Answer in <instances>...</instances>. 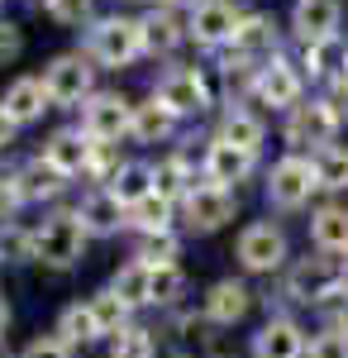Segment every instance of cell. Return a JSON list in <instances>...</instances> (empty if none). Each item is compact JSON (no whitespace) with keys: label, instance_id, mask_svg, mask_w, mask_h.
Returning a JSON list of instances; mask_svg holds the SVG:
<instances>
[{"label":"cell","instance_id":"24","mask_svg":"<svg viewBox=\"0 0 348 358\" xmlns=\"http://www.w3.org/2000/svg\"><path fill=\"white\" fill-rule=\"evenodd\" d=\"M91 310H96V325H101V334H106V339L124 334V330H129V315H134V306L124 301L115 287H101V292L91 296Z\"/></svg>","mask_w":348,"mask_h":358},{"label":"cell","instance_id":"41","mask_svg":"<svg viewBox=\"0 0 348 358\" xmlns=\"http://www.w3.org/2000/svg\"><path fill=\"white\" fill-rule=\"evenodd\" d=\"M20 48H24L20 29L10 24V20H0V67H5V62H15V57H20Z\"/></svg>","mask_w":348,"mask_h":358},{"label":"cell","instance_id":"5","mask_svg":"<svg viewBox=\"0 0 348 358\" xmlns=\"http://www.w3.org/2000/svg\"><path fill=\"white\" fill-rule=\"evenodd\" d=\"M234 215H239V196L224 192V187L201 182V187H191L182 196V220H187L191 234H215V229H224Z\"/></svg>","mask_w":348,"mask_h":358},{"label":"cell","instance_id":"37","mask_svg":"<svg viewBox=\"0 0 348 358\" xmlns=\"http://www.w3.org/2000/svg\"><path fill=\"white\" fill-rule=\"evenodd\" d=\"M334 57H339V38H324V43H305V72L310 77H334ZM344 62V57H339Z\"/></svg>","mask_w":348,"mask_h":358},{"label":"cell","instance_id":"47","mask_svg":"<svg viewBox=\"0 0 348 358\" xmlns=\"http://www.w3.org/2000/svg\"><path fill=\"white\" fill-rule=\"evenodd\" d=\"M162 5H182V0H162ZM191 5H196V0H191Z\"/></svg>","mask_w":348,"mask_h":358},{"label":"cell","instance_id":"23","mask_svg":"<svg viewBox=\"0 0 348 358\" xmlns=\"http://www.w3.org/2000/svg\"><path fill=\"white\" fill-rule=\"evenodd\" d=\"M57 334H62L72 349H86V344H96V339H106V334H101V325H96V310H91V301L62 306V315H57Z\"/></svg>","mask_w":348,"mask_h":358},{"label":"cell","instance_id":"39","mask_svg":"<svg viewBox=\"0 0 348 358\" xmlns=\"http://www.w3.org/2000/svg\"><path fill=\"white\" fill-rule=\"evenodd\" d=\"M20 358H72V344L62 339V334H38V339H29L24 349H20Z\"/></svg>","mask_w":348,"mask_h":358},{"label":"cell","instance_id":"8","mask_svg":"<svg viewBox=\"0 0 348 358\" xmlns=\"http://www.w3.org/2000/svg\"><path fill=\"white\" fill-rule=\"evenodd\" d=\"M334 129H339V110L329 101H300L291 115H287V143L296 153L300 148H329L334 143Z\"/></svg>","mask_w":348,"mask_h":358},{"label":"cell","instance_id":"31","mask_svg":"<svg viewBox=\"0 0 348 358\" xmlns=\"http://www.w3.org/2000/svg\"><path fill=\"white\" fill-rule=\"evenodd\" d=\"M172 206L177 201H167V196H143L138 206H129V229L138 234H158V229H172Z\"/></svg>","mask_w":348,"mask_h":358},{"label":"cell","instance_id":"14","mask_svg":"<svg viewBox=\"0 0 348 358\" xmlns=\"http://www.w3.org/2000/svg\"><path fill=\"white\" fill-rule=\"evenodd\" d=\"M77 220L86 224V234H96V239H110V234H119V229L129 224V206H124L119 196L110 192V187H96V192L81 196Z\"/></svg>","mask_w":348,"mask_h":358},{"label":"cell","instance_id":"35","mask_svg":"<svg viewBox=\"0 0 348 358\" xmlns=\"http://www.w3.org/2000/svg\"><path fill=\"white\" fill-rule=\"evenodd\" d=\"M177 253H182V239L172 229L138 234V244H134V258H143V263H177Z\"/></svg>","mask_w":348,"mask_h":358},{"label":"cell","instance_id":"25","mask_svg":"<svg viewBox=\"0 0 348 358\" xmlns=\"http://www.w3.org/2000/svg\"><path fill=\"white\" fill-rule=\"evenodd\" d=\"M138 29H143V53H172L187 34H182V24L172 20V10H153V15H143L138 20Z\"/></svg>","mask_w":348,"mask_h":358},{"label":"cell","instance_id":"6","mask_svg":"<svg viewBox=\"0 0 348 358\" xmlns=\"http://www.w3.org/2000/svg\"><path fill=\"white\" fill-rule=\"evenodd\" d=\"M138 53H143V29H138V20L106 15L101 24L91 29V57H96V62H106V67H129Z\"/></svg>","mask_w":348,"mask_h":358},{"label":"cell","instance_id":"11","mask_svg":"<svg viewBox=\"0 0 348 358\" xmlns=\"http://www.w3.org/2000/svg\"><path fill=\"white\" fill-rule=\"evenodd\" d=\"M153 96H158L172 115H205L210 110V86H205V77H201L196 67H172L158 82Z\"/></svg>","mask_w":348,"mask_h":358},{"label":"cell","instance_id":"29","mask_svg":"<svg viewBox=\"0 0 348 358\" xmlns=\"http://www.w3.org/2000/svg\"><path fill=\"white\" fill-rule=\"evenodd\" d=\"M110 192L124 206H138L143 196H153V167L148 163H119V172L110 177Z\"/></svg>","mask_w":348,"mask_h":358},{"label":"cell","instance_id":"10","mask_svg":"<svg viewBox=\"0 0 348 358\" xmlns=\"http://www.w3.org/2000/svg\"><path fill=\"white\" fill-rule=\"evenodd\" d=\"M243 15L229 5V0H196L191 5V24L187 34L201 43V48H219V43H234Z\"/></svg>","mask_w":348,"mask_h":358},{"label":"cell","instance_id":"32","mask_svg":"<svg viewBox=\"0 0 348 358\" xmlns=\"http://www.w3.org/2000/svg\"><path fill=\"white\" fill-rule=\"evenodd\" d=\"M191 187H196V177L187 172V158H177V153H172V158H162V163L153 167V192L167 196V201H182Z\"/></svg>","mask_w":348,"mask_h":358},{"label":"cell","instance_id":"33","mask_svg":"<svg viewBox=\"0 0 348 358\" xmlns=\"http://www.w3.org/2000/svg\"><path fill=\"white\" fill-rule=\"evenodd\" d=\"M182 296H187L182 263H153V296H148V306H177Z\"/></svg>","mask_w":348,"mask_h":358},{"label":"cell","instance_id":"9","mask_svg":"<svg viewBox=\"0 0 348 358\" xmlns=\"http://www.w3.org/2000/svg\"><path fill=\"white\" fill-rule=\"evenodd\" d=\"M91 77H96L91 57H81V53L53 57V62H48V72H43L48 101H53V106H77V101H91Z\"/></svg>","mask_w":348,"mask_h":358},{"label":"cell","instance_id":"46","mask_svg":"<svg viewBox=\"0 0 348 358\" xmlns=\"http://www.w3.org/2000/svg\"><path fill=\"white\" fill-rule=\"evenodd\" d=\"M344 77H348V48H344Z\"/></svg>","mask_w":348,"mask_h":358},{"label":"cell","instance_id":"4","mask_svg":"<svg viewBox=\"0 0 348 358\" xmlns=\"http://www.w3.org/2000/svg\"><path fill=\"white\" fill-rule=\"evenodd\" d=\"M320 192V177H315V163L300 158V153H287L277 158L268 172V201L277 210H300L310 196Z\"/></svg>","mask_w":348,"mask_h":358},{"label":"cell","instance_id":"17","mask_svg":"<svg viewBox=\"0 0 348 358\" xmlns=\"http://www.w3.org/2000/svg\"><path fill=\"white\" fill-rule=\"evenodd\" d=\"M310 334L300 330V320L291 315H272L263 330L253 334V358H305Z\"/></svg>","mask_w":348,"mask_h":358},{"label":"cell","instance_id":"15","mask_svg":"<svg viewBox=\"0 0 348 358\" xmlns=\"http://www.w3.org/2000/svg\"><path fill=\"white\" fill-rule=\"evenodd\" d=\"M339 24H344V5L339 0H296L291 5V29L300 43L339 38Z\"/></svg>","mask_w":348,"mask_h":358},{"label":"cell","instance_id":"43","mask_svg":"<svg viewBox=\"0 0 348 358\" xmlns=\"http://www.w3.org/2000/svg\"><path fill=\"white\" fill-rule=\"evenodd\" d=\"M15 129H20V124H15V120L5 115V106H0V143H10V138H15Z\"/></svg>","mask_w":348,"mask_h":358},{"label":"cell","instance_id":"2","mask_svg":"<svg viewBox=\"0 0 348 358\" xmlns=\"http://www.w3.org/2000/svg\"><path fill=\"white\" fill-rule=\"evenodd\" d=\"M86 224L77 220V210H57L53 220H43L34 229V263L53 268V273H67L86 258Z\"/></svg>","mask_w":348,"mask_h":358},{"label":"cell","instance_id":"30","mask_svg":"<svg viewBox=\"0 0 348 358\" xmlns=\"http://www.w3.org/2000/svg\"><path fill=\"white\" fill-rule=\"evenodd\" d=\"M310 163H315V177H320V192H348V143H329Z\"/></svg>","mask_w":348,"mask_h":358},{"label":"cell","instance_id":"13","mask_svg":"<svg viewBox=\"0 0 348 358\" xmlns=\"http://www.w3.org/2000/svg\"><path fill=\"white\" fill-rule=\"evenodd\" d=\"M248 310H253V292H248V282H239V277H219L210 292H205V306H201V315L210 320L215 330L239 325Z\"/></svg>","mask_w":348,"mask_h":358},{"label":"cell","instance_id":"20","mask_svg":"<svg viewBox=\"0 0 348 358\" xmlns=\"http://www.w3.org/2000/svg\"><path fill=\"white\" fill-rule=\"evenodd\" d=\"M310 244L320 253H329V258H344L348 253V206L329 201V206H320L310 215Z\"/></svg>","mask_w":348,"mask_h":358},{"label":"cell","instance_id":"49","mask_svg":"<svg viewBox=\"0 0 348 358\" xmlns=\"http://www.w3.org/2000/svg\"><path fill=\"white\" fill-rule=\"evenodd\" d=\"M210 358H229V354H210Z\"/></svg>","mask_w":348,"mask_h":358},{"label":"cell","instance_id":"48","mask_svg":"<svg viewBox=\"0 0 348 358\" xmlns=\"http://www.w3.org/2000/svg\"><path fill=\"white\" fill-rule=\"evenodd\" d=\"M167 358H187V354H167Z\"/></svg>","mask_w":348,"mask_h":358},{"label":"cell","instance_id":"16","mask_svg":"<svg viewBox=\"0 0 348 358\" xmlns=\"http://www.w3.org/2000/svg\"><path fill=\"white\" fill-rule=\"evenodd\" d=\"M277 57V24H272L268 15H243L239 34H234V43H229V62H243V67H263Z\"/></svg>","mask_w":348,"mask_h":358},{"label":"cell","instance_id":"7","mask_svg":"<svg viewBox=\"0 0 348 358\" xmlns=\"http://www.w3.org/2000/svg\"><path fill=\"white\" fill-rule=\"evenodd\" d=\"M81 134L96 138V143H115L119 134H134V106H129L119 91L91 96L86 110H81Z\"/></svg>","mask_w":348,"mask_h":358},{"label":"cell","instance_id":"27","mask_svg":"<svg viewBox=\"0 0 348 358\" xmlns=\"http://www.w3.org/2000/svg\"><path fill=\"white\" fill-rule=\"evenodd\" d=\"M172 124H177V115L167 110L158 96L143 101V106H134V138L138 143H162V138L172 134Z\"/></svg>","mask_w":348,"mask_h":358},{"label":"cell","instance_id":"19","mask_svg":"<svg viewBox=\"0 0 348 358\" xmlns=\"http://www.w3.org/2000/svg\"><path fill=\"white\" fill-rule=\"evenodd\" d=\"M253 158L258 153H243V148H234V143H224V138H215L210 148H205V182L210 187H224V192H234L243 177L253 172Z\"/></svg>","mask_w":348,"mask_h":358},{"label":"cell","instance_id":"38","mask_svg":"<svg viewBox=\"0 0 348 358\" xmlns=\"http://www.w3.org/2000/svg\"><path fill=\"white\" fill-rule=\"evenodd\" d=\"M305 358H348V334L324 325L320 334H310V349H305Z\"/></svg>","mask_w":348,"mask_h":358},{"label":"cell","instance_id":"18","mask_svg":"<svg viewBox=\"0 0 348 358\" xmlns=\"http://www.w3.org/2000/svg\"><path fill=\"white\" fill-rule=\"evenodd\" d=\"M91 158H96V138H86L81 129H57L43 143V163H53L62 177H86Z\"/></svg>","mask_w":348,"mask_h":358},{"label":"cell","instance_id":"12","mask_svg":"<svg viewBox=\"0 0 348 358\" xmlns=\"http://www.w3.org/2000/svg\"><path fill=\"white\" fill-rule=\"evenodd\" d=\"M253 96L272 106V110H296L300 106V72H296L287 57H272L253 72Z\"/></svg>","mask_w":348,"mask_h":358},{"label":"cell","instance_id":"45","mask_svg":"<svg viewBox=\"0 0 348 358\" xmlns=\"http://www.w3.org/2000/svg\"><path fill=\"white\" fill-rule=\"evenodd\" d=\"M339 263H344V277H348V253H344V258H339Z\"/></svg>","mask_w":348,"mask_h":358},{"label":"cell","instance_id":"28","mask_svg":"<svg viewBox=\"0 0 348 358\" xmlns=\"http://www.w3.org/2000/svg\"><path fill=\"white\" fill-rule=\"evenodd\" d=\"M215 138L234 143V148H243V153H258V148H263V120H258V115H248V110H229Z\"/></svg>","mask_w":348,"mask_h":358},{"label":"cell","instance_id":"34","mask_svg":"<svg viewBox=\"0 0 348 358\" xmlns=\"http://www.w3.org/2000/svg\"><path fill=\"white\" fill-rule=\"evenodd\" d=\"M110 358H158V339L143 325H129L124 334L110 339Z\"/></svg>","mask_w":348,"mask_h":358},{"label":"cell","instance_id":"44","mask_svg":"<svg viewBox=\"0 0 348 358\" xmlns=\"http://www.w3.org/2000/svg\"><path fill=\"white\" fill-rule=\"evenodd\" d=\"M5 330H10V301L0 296V344H5Z\"/></svg>","mask_w":348,"mask_h":358},{"label":"cell","instance_id":"21","mask_svg":"<svg viewBox=\"0 0 348 358\" xmlns=\"http://www.w3.org/2000/svg\"><path fill=\"white\" fill-rule=\"evenodd\" d=\"M5 115L15 120V124H29V120H38V115L48 110L53 101H48V86H43V77H20V82H10V91H5Z\"/></svg>","mask_w":348,"mask_h":358},{"label":"cell","instance_id":"40","mask_svg":"<svg viewBox=\"0 0 348 358\" xmlns=\"http://www.w3.org/2000/svg\"><path fill=\"white\" fill-rule=\"evenodd\" d=\"M43 5H48V15L57 24H81L91 15V0H43Z\"/></svg>","mask_w":348,"mask_h":358},{"label":"cell","instance_id":"3","mask_svg":"<svg viewBox=\"0 0 348 358\" xmlns=\"http://www.w3.org/2000/svg\"><path fill=\"white\" fill-rule=\"evenodd\" d=\"M234 258H239L243 273H277V268H287V258H291L287 229L272 224V220L243 224L239 239H234Z\"/></svg>","mask_w":348,"mask_h":358},{"label":"cell","instance_id":"22","mask_svg":"<svg viewBox=\"0 0 348 358\" xmlns=\"http://www.w3.org/2000/svg\"><path fill=\"white\" fill-rule=\"evenodd\" d=\"M67 182H72V177H62V172H57L53 163H43V158H34V163L15 177V187H20V201H24V206H29V201H57Z\"/></svg>","mask_w":348,"mask_h":358},{"label":"cell","instance_id":"1","mask_svg":"<svg viewBox=\"0 0 348 358\" xmlns=\"http://www.w3.org/2000/svg\"><path fill=\"white\" fill-rule=\"evenodd\" d=\"M344 292H348L344 263L329 258V253L291 263V268H287V282H282V296L291 306H334Z\"/></svg>","mask_w":348,"mask_h":358},{"label":"cell","instance_id":"36","mask_svg":"<svg viewBox=\"0 0 348 358\" xmlns=\"http://www.w3.org/2000/svg\"><path fill=\"white\" fill-rule=\"evenodd\" d=\"M34 258V229L5 220L0 224V263H29Z\"/></svg>","mask_w":348,"mask_h":358},{"label":"cell","instance_id":"42","mask_svg":"<svg viewBox=\"0 0 348 358\" xmlns=\"http://www.w3.org/2000/svg\"><path fill=\"white\" fill-rule=\"evenodd\" d=\"M329 106L339 110V120H348V77H344V72L334 77V101H329Z\"/></svg>","mask_w":348,"mask_h":358},{"label":"cell","instance_id":"26","mask_svg":"<svg viewBox=\"0 0 348 358\" xmlns=\"http://www.w3.org/2000/svg\"><path fill=\"white\" fill-rule=\"evenodd\" d=\"M110 287L124 296V301L134 306H148V296H153V263H143V258H134V263H124L119 273L110 277Z\"/></svg>","mask_w":348,"mask_h":358}]
</instances>
